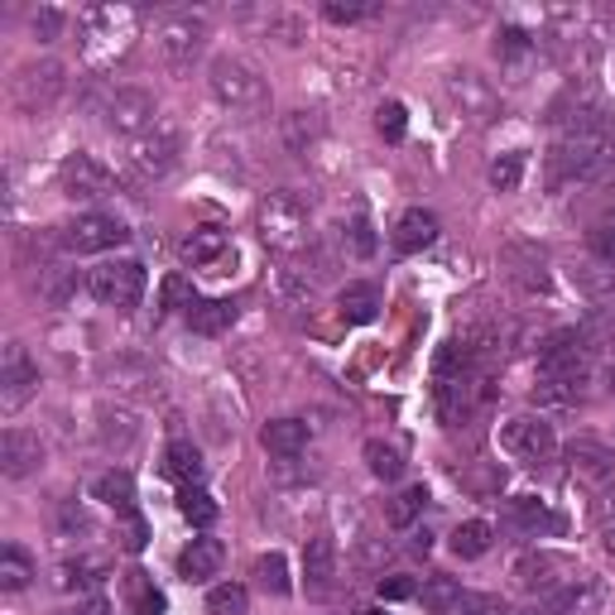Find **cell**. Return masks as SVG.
Returning <instances> with one entry per match:
<instances>
[{"label": "cell", "instance_id": "obj_1", "mask_svg": "<svg viewBox=\"0 0 615 615\" xmlns=\"http://www.w3.org/2000/svg\"><path fill=\"white\" fill-rule=\"evenodd\" d=\"M255 221H260L265 245L279 251V255H298V251L312 245V212L298 193H270V198L260 202Z\"/></svg>", "mask_w": 615, "mask_h": 615}, {"label": "cell", "instance_id": "obj_2", "mask_svg": "<svg viewBox=\"0 0 615 615\" xmlns=\"http://www.w3.org/2000/svg\"><path fill=\"white\" fill-rule=\"evenodd\" d=\"M135 10L125 6H91L83 10V20H77V44H83V54L91 63H111L130 54V44H135Z\"/></svg>", "mask_w": 615, "mask_h": 615}, {"label": "cell", "instance_id": "obj_3", "mask_svg": "<svg viewBox=\"0 0 615 615\" xmlns=\"http://www.w3.org/2000/svg\"><path fill=\"white\" fill-rule=\"evenodd\" d=\"M178 154H183V130L174 121H154L145 135L130 145V154H125L130 178H135V183H160V178L174 174Z\"/></svg>", "mask_w": 615, "mask_h": 615}, {"label": "cell", "instance_id": "obj_4", "mask_svg": "<svg viewBox=\"0 0 615 615\" xmlns=\"http://www.w3.org/2000/svg\"><path fill=\"white\" fill-rule=\"evenodd\" d=\"M63 91H68V73H63V63H54V58L24 63V68L10 77V97H15V107L24 116L54 111L58 101H63Z\"/></svg>", "mask_w": 615, "mask_h": 615}, {"label": "cell", "instance_id": "obj_5", "mask_svg": "<svg viewBox=\"0 0 615 615\" xmlns=\"http://www.w3.org/2000/svg\"><path fill=\"white\" fill-rule=\"evenodd\" d=\"M87 289L101 308L130 312L145 298V265H140V260H107V265H97L87 274Z\"/></svg>", "mask_w": 615, "mask_h": 615}, {"label": "cell", "instance_id": "obj_6", "mask_svg": "<svg viewBox=\"0 0 615 615\" xmlns=\"http://www.w3.org/2000/svg\"><path fill=\"white\" fill-rule=\"evenodd\" d=\"M154 44H160V58L174 73L193 68V58L207 48V20L193 15V10H174V15L160 20V30H154Z\"/></svg>", "mask_w": 615, "mask_h": 615}, {"label": "cell", "instance_id": "obj_7", "mask_svg": "<svg viewBox=\"0 0 615 615\" xmlns=\"http://www.w3.org/2000/svg\"><path fill=\"white\" fill-rule=\"evenodd\" d=\"M207 87H212V97L231 111H245V107H260V101H265V77L241 58H212Z\"/></svg>", "mask_w": 615, "mask_h": 615}, {"label": "cell", "instance_id": "obj_8", "mask_svg": "<svg viewBox=\"0 0 615 615\" xmlns=\"http://www.w3.org/2000/svg\"><path fill=\"white\" fill-rule=\"evenodd\" d=\"M501 452L515 457V462H525V466H543V462H553V452H558V433H553L548 418L519 414L501 428Z\"/></svg>", "mask_w": 615, "mask_h": 615}, {"label": "cell", "instance_id": "obj_9", "mask_svg": "<svg viewBox=\"0 0 615 615\" xmlns=\"http://www.w3.org/2000/svg\"><path fill=\"white\" fill-rule=\"evenodd\" d=\"M101 121L116 135H145V130L160 121V101H154V91L145 87H116L107 97V107H101Z\"/></svg>", "mask_w": 615, "mask_h": 615}, {"label": "cell", "instance_id": "obj_10", "mask_svg": "<svg viewBox=\"0 0 615 615\" xmlns=\"http://www.w3.org/2000/svg\"><path fill=\"white\" fill-rule=\"evenodd\" d=\"M39 395V365L24 351V342H6L0 356V414H20Z\"/></svg>", "mask_w": 615, "mask_h": 615}, {"label": "cell", "instance_id": "obj_11", "mask_svg": "<svg viewBox=\"0 0 615 615\" xmlns=\"http://www.w3.org/2000/svg\"><path fill=\"white\" fill-rule=\"evenodd\" d=\"M130 241V227L121 217H107V212H83L77 221L63 227V245L73 255H101V251H116V245Z\"/></svg>", "mask_w": 615, "mask_h": 615}, {"label": "cell", "instance_id": "obj_12", "mask_svg": "<svg viewBox=\"0 0 615 615\" xmlns=\"http://www.w3.org/2000/svg\"><path fill=\"white\" fill-rule=\"evenodd\" d=\"M58 188H63V198H73V202H97V198H111L116 193V174L101 160H91V154H68L58 168Z\"/></svg>", "mask_w": 615, "mask_h": 615}, {"label": "cell", "instance_id": "obj_13", "mask_svg": "<svg viewBox=\"0 0 615 615\" xmlns=\"http://www.w3.org/2000/svg\"><path fill=\"white\" fill-rule=\"evenodd\" d=\"M509 578H515V586H525V592H558L562 582H578V568H572L562 553L534 548V553H519L515 558Z\"/></svg>", "mask_w": 615, "mask_h": 615}, {"label": "cell", "instance_id": "obj_14", "mask_svg": "<svg viewBox=\"0 0 615 615\" xmlns=\"http://www.w3.org/2000/svg\"><path fill=\"white\" fill-rule=\"evenodd\" d=\"M448 97H452V107L462 111L466 121H476V125H486V121L501 116V97H495V87L481 73H471V68H457L448 77Z\"/></svg>", "mask_w": 615, "mask_h": 615}, {"label": "cell", "instance_id": "obj_15", "mask_svg": "<svg viewBox=\"0 0 615 615\" xmlns=\"http://www.w3.org/2000/svg\"><path fill=\"white\" fill-rule=\"evenodd\" d=\"M39 466H44V442H39V433H30V428H6L0 433V471L10 481H24Z\"/></svg>", "mask_w": 615, "mask_h": 615}, {"label": "cell", "instance_id": "obj_16", "mask_svg": "<svg viewBox=\"0 0 615 615\" xmlns=\"http://www.w3.org/2000/svg\"><path fill=\"white\" fill-rule=\"evenodd\" d=\"M337 586V543L327 534H312L304 543V592L327 596Z\"/></svg>", "mask_w": 615, "mask_h": 615}, {"label": "cell", "instance_id": "obj_17", "mask_svg": "<svg viewBox=\"0 0 615 615\" xmlns=\"http://www.w3.org/2000/svg\"><path fill=\"white\" fill-rule=\"evenodd\" d=\"M568 462H572V471H578L582 481H592V486H611L615 481V452L606 448V442H596V438H572L568 442Z\"/></svg>", "mask_w": 615, "mask_h": 615}, {"label": "cell", "instance_id": "obj_18", "mask_svg": "<svg viewBox=\"0 0 615 615\" xmlns=\"http://www.w3.org/2000/svg\"><path fill=\"white\" fill-rule=\"evenodd\" d=\"M438 217L428 212V207H409V212H404L399 221H395V235H389V241H395V251L399 255H418V251H428V245L438 241Z\"/></svg>", "mask_w": 615, "mask_h": 615}, {"label": "cell", "instance_id": "obj_19", "mask_svg": "<svg viewBox=\"0 0 615 615\" xmlns=\"http://www.w3.org/2000/svg\"><path fill=\"white\" fill-rule=\"evenodd\" d=\"M424 606L433 615H476L481 611V596L466 592L462 582L452 578H428L424 582Z\"/></svg>", "mask_w": 615, "mask_h": 615}, {"label": "cell", "instance_id": "obj_20", "mask_svg": "<svg viewBox=\"0 0 615 615\" xmlns=\"http://www.w3.org/2000/svg\"><path fill=\"white\" fill-rule=\"evenodd\" d=\"M221 562H227V548L202 534V539H193V543L178 553V578H183V582H212L217 572H221Z\"/></svg>", "mask_w": 615, "mask_h": 615}, {"label": "cell", "instance_id": "obj_21", "mask_svg": "<svg viewBox=\"0 0 615 615\" xmlns=\"http://www.w3.org/2000/svg\"><path fill=\"white\" fill-rule=\"evenodd\" d=\"M260 448L270 457H279V462H294V457L308 448V424L304 418H270V424L260 428Z\"/></svg>", "mask_w": 615, "mask_h": 615}, {"label": "cell", "instance_id": "obj_22", "mask_svg": "<svg viewBox=\"0 0 615 615\" xmlns=\"http://www.w3.org/2000/svg\"><path fill=\"white\" fill-rule=\"evenodd\" d=\"M231 251V235L221 231V227H198L193 235H183V245H178V255H183V265H193V270H207V265H217L221 255Z\"/></svg>", "mask_w": 615, "mask_h": 615}, {"label": "cell", "instance_id": "obj_23", "mask_svg": "<svg viewBox=\"0 0 615 615\" xmlns=\"http://www.w3.org/2000/svg\"><path fill=\"white\" fill-rule=\"evenodd\" d=\"M337 308H342V318H347V322L365 327V322L381 318V289H375V284H365V279H351L347 289L337 294Z\"/></svg>", "mask_w": 615, "mask_h": 615}, {"label": "cell", "instance_id": "obj_24", "mask_svg": "<svg viewBox=\"0 0 615 615\" xmlns=\"http://www.w3.org/2000/svg\"><path fill=\"white\" fill-rule=\"evenodd\" d=\"M572 289H582L586 298H615V260H582L572 265Z\"/></svg>", "mask_w": 615, "mask_h": 615}, {"label": "cell", "instance_id": "obj_25", "mask_svg": "<svg viewBox=\"0 0 615 615\" xmlns=\"http://www.w3.org/2000/svg\"><path fill=\"white\" fill-rule=\"evenodd\" d=\"M231 322H235V304H231V298H198V304L188 308V327L198 337H221Z\"/></svg>", "mask_w": 615, "mask_h": 615}, {"label": "cell", "instance_id": "obj_26", "mask_svg": "<svg viewBox=\"0 0 615 615\" xmlns=\"http://www.w3.org/2000/svg\"><path fill=\"white\" fill-rule=\"evenodd\" d=\"M135 438H140V424L125 409H101L97 414V442L107 452H125Z\"/></svg>", "mask_w": 615, "mask_h": 615}, {"label": "cell", "instance_id": "obj_27", "mask_svg": "<svg viewBox=\"0 0 615 615\" xmlns=\"http://www.w3.org/2000/svg\"><path fill=\"white\" fill-rule=\"evenodd\" d=\"M91 501L130 515V509H135V476H130V471H107V476L91 481Z\"/></svg>", "mask_w": 615, "mask_h": 615}, {"label": "cell", "instance_id": "obj_28", "mask_svg": "<svg viewBox=\"0 0 615 615\" xmlns=\"http://www.w3.org/2000/svg\"><path fill=\"white\" fill-rule=\"evenodd\" d=\"M164 471L183 486H202V452L193 442H168L164 452Z\"/></svg>", "mask_w": 615, "mask_h": 615}, {"label": "cell", "instance_id": "obj_29", "mask_svg": "<svg viewBox=\"0 0 615 615\" xmlns=\"http://www.w3.org/2000/svg\"><path fill=\"white\" fill-rule=\"evenodd\" d=\"M251 578L260 592H270V596H289V558L284 553H260L255 558V568H251Z\"/></svg>", "mask_w": 615, "mask_h": 615}, {"label": "cell", "instance_id": "obj_30", "mask_svg": "<svg viewBox=\"0 0 615 615\" xmlns=\"http://www.w3.org/2000/svg\"><path fill=\"white\" fill-rule=\"evenodd\" d=\"M491 543H495V529L486 525V519H466V525H457L452 529V553L457 558H481V553H491Z\"/></svg>", "mask_w": 615, "mask_h": 615}, {"label": "cell", "instance_id": "obj_31", "mask_svg": "<svg viewBox=\"0 0 615 615\" xmlns=\"http://www.w3.org/2000/svg\"><path fill=\"white\" fill-rule=\"evenodd\" d=\"M361 452H365V466H371V476H381V481H399L404 476V457H399L395 442L371 438Z\"/></svg>", "mask_w": 615, "mask_h": 615}, {"label": "cell", "instance_id": "obj_32", "mask_svg": "<svg viewBox=\"0 0 615 615\" xmlns=\"http://www.w3.org/2000/svg\"><path fill=\"white\" fill-rule=\"evenodd\" d=\"M342 251L351 260H371L375 255V227H371V217H365V212L342 221Z\"/></svg>", "mask_w": 615, "mask_h": 615}, {"label": "cell", "instance_id": "obj_33", "mask_svg": "<svg viewBox=\"0 0 615 615\" xmlns=\"http://www.w3.org/2000/svg\"><path fill=\"white\" fill-rule=\"evenodd\" d=\"M30 578H34V562H30V553L24 548H0V586L6 592H20V586H30Z\"/></svg>", "mask_w": 615, "mask_h": 615}, {"label": "cell", "instance_id": "obj_34", "mask_svg": "<svg viewBox=\"0 0 615 615\" xmlns=\"http://www.w3.org/2000/svg\"><path fill=\"white\" fill-rule=\"evenodd\" d=\"M318 135H322V121L312 111H289L284 116V145H289L294 154H304Z\"/></svg>", "mask_w": 615, "mask_h": 615}, {"label": "cell", "instance_id": "obj_35", "mask_svg": "<svg viewBox=\"0 0 615 615\" xmlns=\"http://www.w3.org/2000/svg\"><path fill=\"white\" fill-rule=\"evenodd\" d=\"M178 509H183V519H188V525H198V529H207L217 519V501L202 486H183Z\"/></svg>", "mask_w": 615, "mask_h": 615}, {"label": "cell", "instance_id": "obj_36", "mask_svg": "<svg viewBox=\"0 0 615 615\" xmlns=\"http://www.w3.org/2000/svg\"><path fill=\"white\" fill-rule=\"evenodd\" d=\"M424 505H428V491L424 486H409V491H399L395 501H389L385 515H389V525H395V529H409L414 519L424 515Z\"/></svg>", "mask_w": 615, "mask_h": 615}, {"label": "cell", "instance_id": "obj_37", "mask_svg": "<svg viewBox=\"0 0 615 615\" xmlns=\"http://www.w3.org/2000/svg\"><path fill=\"white\" fill-rule=\"evenodd\" d=\"M509 519H515L519 529H558V519L543 509V501H534V495H515L509 501Z\"/></svg>", "mask_w": 615, "mask_h": 615}, {"label": "cell", "instance_id": "obj_38", "mask_svg": "<svg viewBox=\"0 0 615 615\" xmlns=\"http://www.w3.org/2000/svg\"><path fill=\"white\" fill-rule=\"evenodd\" d=\"M519 178H525V154H501V160H491V168H486V183L495 193H515Z\"/></svg>", "mask_w": 615, "mask_h": 615}, {"label": "cell", "instance_id": "obj_39", "mask_svg": "<svg viewBox=\"0 0 615 615\" xmlns=\"http://www.w3.org/2000/svg\"><path fill=\"white\" fill-rule=\"evenodd\" d=\"M245 606H251V596L235 582H221L207 592V615H245Z\"/></svg>", "mask_w": 615, "mask_h": 615}, {"label": "cell", "instance_id": "obj_40", "mask_svg": "<svg viewBox=\"0 0 615 615\" xmlns=\"http://www.w3.org/2000/svg\"><path fill=\"white\" fill-rule=\"evenodd\" d=\"M375 130H381L389 145H399L404 130H409V111H404L399 101H381V111H375Z\"/></svg>", "mask_w": 615, "mask_h": 615}, {"label": "cell", "instance_id": "obj_41", "mask_svg": "<svg viewBox=\"0 0 615 615\" xmlns=\"http://www.w3.org/2000/svg\"><path fill=\"white\" fill-rule=\"evenodd\" d=\"M39 279H44V294L48 304H68V294H73V270H63V265H39Z\"/></svg>", "mask_w": 615, "mask_h": 615}, {"label": "cell", "instance_id": "obj_42", "mask_svg": "<svg viewBox=\"0 0 615 615\" xmlns=\"http://www.w3.org/2000/svg\"><path fill=\"white\" fill-rule=\"evenodd\" d=\"M534 48V39L519 30V24H505L501 34H495V58H505V63H515V58H525Z\"/></svg>", "mask_w": 615, "mask_h": 615}, {"label": "cell", "instance_id": "obj_43", "mask_svg": "<svg viewBox=\"0 0 615 615\" xmlns=\"http://www.w3.org/2000/svg\"><path fill=\"white\" fill-rule=\"evenodd\" d=\"M130 578H135V582H130V592H135V615H160L164 611V596L145 582V572H130Z\"/></svg>", "mask_w": 615, "mask_h": 615}, {"label": "cell", "instance_id": "obj_44", "mask_svg": "<svg viewBox=\"0 0 615 615\" xmlns=\"http://www.w3.org/2000/svg\"><path fill=\"white\" fill-rule=\"evenodd\" d=\"M193 304H198V298H193V289H188V284H183V274H168V279H164V312H188Z\"/></svg>", "mask_w": 615, "mask_h": 615}, {"label": "cell", "instance_id": "obj_45", "mask_svg": "<svg viewBox=\"0 0 615 615\" xmlns=\"http://www.w3.org/2000/svg\"><path fill=\"white\" fill-rule=\"evenodd\" d=\"M91 572H101V562H91V558L63 562V568H58V586H87V582H97Z\"/></svg>", "mask_w": 615, "mask_h": 615}, {"label": "cell", "instance_id": "obj_46", "mask_svg": "<svg viewBox=\"0 0 615 615\" xmlns=\"http://www.w3.org/2000/svg\"><path fill=\"white\" fill-rule=\"evenodd\" d=\"M58 34H63V10L44 6V10L34 15V39H39V44H54Z\"/></svg>", "mask_w": 615, "mask_h": 615}, {"label": "cell", "instance_id": "obj_47", "mask_svg": "<svg viewBox=\"0 0 615 615\" xmlns=\"http://www.w3.org/2000/svg\"><path fill=\"white\" fill-rule=\"evenodd\" d=\"M592 251L601 260H615V217H606V221H596L592 227Z\"/></svg>", "mask_w": 615, "mask_h": 615}, {"label": "cell", "instance_id": "obj_48", "mask_svg": "<svg viewBox=\"0 0 615 615\" xmlns=\"http://www.w3.org/2000/svg\"><path fill=\"white\" fill-rule=\"evenodd\" d=\"M322 15L332 20V24H356V20L371 15V6H342V0H327V6H322Z\"/></svg>", "mask_w": 615, "mask_h": 615}, {"label": "cell", "instance_id": "obj_49", "mask_svg": "<svg viewBox=\"0 0 615 615\" xmlns=\"http://www.w3.org/2000/svg\"><path fill=\"white\" fill-rule=\"evenodd\" d=\"M121 548L125 553H140V548H145V519H140L135 509H130L125 525H121Z\"/></svg>", "mask_w": 615, "mask_h": 615}, {"label": "cell", "instance_id": "obj_50", "mask_svg": "<svg viewBox=\"0 0 615 615\" xmlns=\"http://www.w3.org/2000/svg\"><path fill=\"white\" fill-rule=\"evenodd\" d=\"M596 525H601V539H606V548H615V495H606V501L596 505Z\"/></svg>", "mask_w": 615, "mask_h": 615}, {"label": "cell", "instance_id": "obj_51", "mask_svg": "<svg viewBox=\"0 0 615 615\" xmlns=\"http://www.w3.org/2000/svg\"><path fill=\"white\" fill-rule=\"evenodd\" d=\"M414 592H418V586H414L409 578H389V582H381V596H385V601H409Z\"/></svg>", "mask_w": 615, "mask_h": 615}, {"label": "cell", "instance_id": "obj_52", "mask_svg": "<svg viewBox=\"0 0 615 615\" xmlns=\"http://www.w3.org/2000/svg\"><path fill=\"white\" fill-rule=\"evenodd\" d=\"M68 615H111V601L107 596H87V601H77Z\"/></svg>", "mask_w": 615, "mask_h": 615}, {"label": "cell", "instance_id": "obj_53", "mask_svg": "<svg viewBox=\"0 0 615 615\" xmlns=\"http://www.w3.org/2000/svg\"><path fill=\"white\" fill-rule=\"evenodd\" d=\"M606 381H611V389H615V356H611V365H606Z\"/></svg>", "mask_w": 615, "mask_h": 615}, {"label": "cell", "instance_id": "obj_54", "mask_svg": "<svg viewBox=\"0 0 615 615\" xmlns=\"http://www.w3.org/2000/svg\"><path fill=\"white\" fill-rule=\"evenodd\" d=\"M505 615H534V611H505Z\"/></svg>", "mask_w": 615, "mask_h": 615}, {"label": "cell", "instance_id": "obj_55", "mask_svg": "<svg viewBox=\"0 0 615 615\" xmlns=\"http://www.w3.org/2000/svg\"><path fill=\"white\" fill-rule=\"evenodd\" d=\"M365 615H385V611H365Z\"/></svg>", "mask_w": 615, "mask_h": 615}]
</instances>
